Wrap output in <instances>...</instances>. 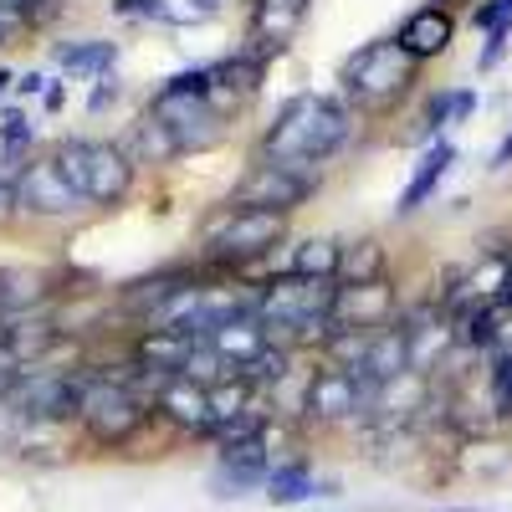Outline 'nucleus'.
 Masks as SVG:
<instances>
[{
	"instance_id": "13",
	"label": "nucleus",
	"mask_w": 512,
	"mask_h": 512,
	"mask_svg": "<svg viewBox=\"0 0 512 512\" xmlns=\"http://www.w3.org/2000/svg\"><path fill=\"white\" fill-rule=\"evenodd\" d=\"M395 41H400L405 57H415V62L425 67V62H436V57L451 52V41H456V16H451L446 6H431V0H425V6H415V11L400 21Z\"/></svg>"
},
{
	"instance_id": "6",
	"label": "nucleus",
	"mask_w": 512,
	"mask_h": 512,
	"mask_svg": "<svg viewBox=\"0 0 512 512\" xmlns=\"http://www.w3.org/2000/svg\"><path fill=\"white\" fill-rule=\"evenodd\" d=\"M149 113L180 139L185 154H210L226 139V113H216L210 98H200V93H175V88L159 82L154 98H149Z\"/></svg>"
},
{
	"instance_id": "28",
	"label": "nucleus",
	"mask_w": 512,
	"mask_h": 512,
	"mask_svg": "<svg viewBox=\"0 0 512 512\" xmlns=\"http://www.w3.org/2000/svg\"><path fill=\"white\" fill-rule=\"evenodd\" d=\"M31 31H36V21L21 6H11V0H0V36L16 41V36H31Z\"/></svg>"
},
{
	"instance_id": "22",
	"label": "nucleus",
	"mask_w": 512,
	"mask_h": 512,
	"mask_svg": "<svg viewBox=\"0 0 512 512\" xmlns=\"http://www.w3.org/2000/svg\"><path fill=\"white\" fill-rule=\"evenodd\" d=\"M318 492V477H313V461L308 456H277L272 472H267V497L277 507H292V502H308Z\"/></svg>"
},
{
	"instance_id": "14",
	"label": "nucleus",
	"mask_w": 512,
	"mask_h": 512,
	"mask_svg": "<svg viewBox=\"0 0 512 512\" xmlns=\"http://www.w3.org/2000/svg\"><path fill=\"white\" fill-rule=\"evenodd\" d=\"M359 134V113L349 108L344 93H318V123H313V144H308V169H318L328 159H338Z\"/></svg>"
},
{
	"instance_id": "31",
	"label": "nucleus",
	"mask_w": 512,
	"mask_h": 512,
	"mask_svg": "<svg viewBox=\"0 0 512 512\" xmlns=\"http://www.w3.org/2000/svg\"><path fill=\"white\" fill-rule=\"evenodd\" d=\"M11 6H21V11H26L36 26H47V21L62 11V0H11Z\"/></svg>"
},
{
	"instance_id": "34",
	"label": "nucleus",
	"mask_w": 512,
	"mask_h": 512,
	"mask_svg": "<svg viewBox=\"0 0 512 512\" xmlns=\"http://www.w3.org/2000/svg\"><path fill=\"white\" fill-rule=\"evenodd\" d=\"M507 164H512V128L502 134V144L492 149V169H507Z\"/></svg>"
},
{
	"instance_id": "29",
	"label": "nucleus",
	"mask_w": 512,
	"mask_h": 512,
	"mask_svg": "<svg viewBox=\"0 0 512 512\" xmlns=\"http://www.w3.org/2000/svg\"><path fill=\"white\" fill-rule=\"evenodd\" d=\"M118 103V77H98V88L88 93V113H108Z\"/></svg>"
},
{
	"instance_id": "5",
	"label": "nucleus",
	"mask_w": 512,
	"mask_h": 512,
	"mask_svg": "<svg viewBox=\"0 0 512 512\" xmlns=\"http://www.w3.org/2000/svg\"><path fill=\"white\" fill-rule=\"evenodd\" d=\"M374 405V390L354 369L313 364L303 374V400H297V420L308 431H344V425H364Z\"/></svg>"
},
{
	"instance_id": "1",
	"label": "nucleus",
	"mask_w": 512,
	"mask_h": 512,
	"mask_svg": "<svg viewBox=\"0 0 512 512\" xmlns=\"http://www.w3.org/2000/svg\"><path fill=\"white\" fill-rule=\"evenodd\" d=\"M420 82V62L400 52L395 36H374L338 67V93L359 118H390Z\"/></svg>"
},
{
	"instance_id": "10",
	"label": "nucleus",
	"mask_w": 512,
	"mask_h": 512,
	"mask_svg": "<svg viewBox=\"0 0 512 512\" xmlns=\"http://www.w3.org/2000/svg\"><path fill=\"white\" fill-rule=\"evenodd\" d=\"M313 190H318V175H303V169H287V164H251L231 200L292 216V210H303L313 200Z\"/></svg>"
},
{
	"instance_id": "27",
	"label": "nucleus",
	"mask_w": 512,
	"mask_h": 512,
	"mask_svg": "<svg viewBox=\"0 0 512 512\" xmlns=\"http://www.w3.org/2000/svg\"><path fill=\"white\" fill-rule=\"evenodd\" d=\"M507 21H512V0H482V6L472 11V26H477L482 36H487L492 26H507Z\"/></svg>"
},
{
	"instance_id": "12",
	"label": "nucleus",
	"mask_w": 512,
	"mask_h": 512,
	"mask_svg": "<svg viewBox=\"0 0 512 512\" xmlns=\"http://www.w3.org/2000/svg\"><path fill=\"white\" fill-rule=\"evenodd\" d=\"M400 318V292L395 282H369V287H338L333 292V323L338 328H359V333H379Z\"/></svg>"
},
{
	"instance_id": "25",
	"label": "nucleus",
	"mask_w": 512,
	"mask_h": 512,
	"mask_svg": "<svg viewBox=\"0 0 512 512\" xmlns=\"http://www.w3.org/2000/svg\"><path fill=\"white\" fill-rule=\"evenodd\" d=\"M118 21H175V6L169 0H113Z\"/></svg>"
},
{
	"instance_id": "26",
	"label": "nucleus",
	"mask_w": 512,
	"mask_h": 512,
	"mask_svg": "<svg viewBox=\"0 0 512 512\" xmlns=\"http://www.w3.org/2000/svg\"><path fill=\"white\" fill-rule=\"evenodd\" d=\"M507 47H512V21H507V26H492V31H487L482 52H477V72H492V67H502Z\"/></svg>"
},
{
	"instance_id": "21",
	"label": "nucleus",
	"mask_w": 512,
	"mask_h": 512,
	"mask_svg": "<svg viewBox=\"0 0 512 512\" xmlns=\"http://www.w3.org/2000/svg\"><path fill=\"white\" fill-rule=\"evenodd\" d=\"M384 277H390V251H384V241L364 236V241H349L344 246L338 287H369V282H384Z\"/></svg>"
},
{
	"instance_id": "2",
	"label": "nucleus",
	"mask_w": 512,
	"mask_h": 512,
	"mask_svg": "<svg viewBox=\"0 0 512 512\" xmlns=\"http://www.w3.org/2000/svg\"><path fill=\"white\" fill-rule=\"evenodd\" d=\"M282 241H287V216L256 210V205H236V200H226L216 216L200 226V256H205V267L221 272V277L251 272L256 262H267Z\"/></svg>"
},
{
	"instance_id": "30",
	"label": "nucleus",
	"mask_w": 512,
	"mask_h": 512,
	"mask_svg": "<svg viewBox=\"0 0 512 512\" xmlns=\"http://www.w3.org/2000/svg\"><path fill=\"white\" fill-rule=\"evenodd\" d=\"M477 113V88H456L451 93V123H472Z\"/></svg>"
},
{
	"instance_id": "16",
	"label": "nucleus",
	"mask_w": 512,
	"mask_h": 512,
	"mask_svg": "<svg viewBox=\"0 0 512 512\" xmlns=\"http://www.w3.org/2000/svg\"><path fill=\"white\" fill-rule=\"evenodd\" d=\"M354 374L369 384V390H379V384H390V379L410 374V338H405V328H400V323H390V328L369 333L364 364H359Z\"/></svg>"
},
{
	"instance_id": "36",
	"label": "nucleus",
	"mask_w": 512,
	"mask_h": 512,
	"mask_svg": "<svg viewBox=\"0 0 512 512\" xmlns=\"http://www.w3.org/2000/svg\"><path fill=\"white\" fill-rule=\"evenodd\" d=\"M216 6H221V0H190V16H210Z\"/></svg>"
},
{
	"instance_id": "4",
	"label": "nucleus",
	"mask_w": 512,
	"mask_h": 512,
	"mask_svg": "<svg viewBox=\"0 0 512 512\" xmlns=\"http://www.w3.org/2000/svg\"><path fill=\"white\" fill-rule=\"evenodd\" d=\"M57 169L67 175V185L82 195V205L93 210H113L134 195L139 185V169L113 139H88V134H67L57 149H52Z\"/></svg>"
},
{
	"instance_id": "32",
	"label": "nucleus",
	"mask_w": 512,
	"mask_h": 512,
	"mask_svg": "<svg viewBox=\"0 0 512 512\" xmlns=\"http://www.w3.org/2000/svg\"><path fill=\"white\" fill-rule=\"evenodd\" d=\"M11 216H21V200H16V180H0V226Z\"/></svg>"
},
{
	"instance_id": "15",
	"label": "nucleus",
	"mask_w": 512,
	"mask_h": 512,
	"mask_svg": "<svg viewBox=\"0 0 512 512\" xmlns=\"http://www.w3.org/2000/svg\"><path fill=\"white\" fill-rule=\"evenodd\" d=\"M118 149L134 159V169H169V164H180V159H185L180 139L169 134V128H164L149 108H144L139 123H128V134L118 139Z\"/></svg>"
},
{
	"instance_id": "3",
	"label": "nucleus",
	"mask_w": 512,
	"mask_h": 512,
	"mask_svg": "<svg viewBox=\"0 0 512 512\" xmlns=\"http://www.w3.org/2000/svg\"><path fill=\"white\" fill-rule=\"evenodd\" d=\"M72 425L82 431L88 446L123 451L154 425V410H149V395H139L123 374L88 369L82 374V400H77V420Z\"/></svg>"
},
{
	"instance_id": "19",
	"label": "nucleus",
	"mask_w": 512,
	"mask_h": 512,
	"mask_svg": "<svg viewBox=\"0 0 512 512\" xmlns=\"http://www.w3.org/2000/svg\"><path fill=\"white\" fill-rule=\"evenodd\" d=\"M338 262H344V241L333 236H308L297 241L287 256V277H308V282H338Z\"/></svg>"
},
{
	"instance_id": "33",
	"label": "nucleus",
	"mask_w": 512,
	"mask_h": 512,
	"mask_svg": "<svg viewBox=\"0 0 512 512\" xmlns=\"http://www.w3.org/2000/svg\"><path fill=\"white\" fill-rule=\"evenodd\" d=\"M16 93L21 98H41V93H47V77H41V72H16Z\"/></svg>"
},
{
	"instance_id": "17",
	"label": "nucleus",
	"mask_w": 512,
	"mask_h": 512,
	"mask_svg": "<svg viewBox=\"0 0 512 512\" xmlns=\"http://www.w3.org/2000/svg\"><path fill=\"white\" fill-rule=\"evenodd\" d=\"M451 164H456V144H451V139H436L431 149L420 154L410 185H405V190H400V200H395V216H400V221H405V216H415V210L441 190V180L451 175Z\"/></svg>"
},
{
	"instance_id": "37",
	"label": "nucleus",
	"mask_w": 512,
	"mask_h": 512,
	"mask_svg": "<svg viewBox=\"0 0 512 512\" xmlns=\"http://www.w3.org/2000/svg\"><path fill=\"white\" fill-rule=\"evenodd\" d=\"M41 98H47V108H62V98H67V93H62V82H52V88L41 93Z\"/></svg>"
},
{
	"instance_id": "20",
	"label": "nucleus",
	"mask_w": 512,
	"mask_h": 512,
	"mask_svg": "<svg viewBox=\"0 0 512 512\" xmlns=\"http://www.w3.org/2000/svg\"><path fill=\"white\" fill-rule=\"evenodd\" d=\"M52 62L72 77H108L113 62H118V41H103V36H88V41H57L52 47Z\"/></svg>"
},
{
	"instance_id": "39",
	"label": "nucleus",
	"mask_w": 512,
	"mask_h": 512,
	"mask_svg": "<svg viewBox=\"0 0 512 512\" xmlns=\"http://www.w3.org/2000/svg\"><path fill=\"white\" fill-rule=\"evenodd\" d=\"M6 47H11V41H6V36H0V52H6Z\"/></svg>"
},
{
	"instance_id": "11",
	"label": "nucleus",
	"mask_w": 512,
	"mask_h": 512,
	"mask_svg": "<svg viewBox=\"0 0 512 512\" xmlns=\"http://www.w3.org/2000/svg\"><path fill=\"white\" fill-rule=\"evenodd\" d=\"M272 425L262 436H251L241 446H221L216 451V492L221 497H246L256 487H267V472H272Z\"/></svg>"
},
{
	"instance_id": "9",
	"label": "nucleus",
	"mask_w": 512,
	"mask_h": 512,
	"mask_svg": "<svg viewBox=\"0 0 512 512\" xmlns=\"http://www.w3.org/2000/svg\"><path fill=\"white\" fill-rule=\"evenodd\" d=\"M16 200H21V216H36V221H67L82 210V195L67 185V175L57 169L52 154H36V159L21 164Z\"/></svg>"
},
{
	"instance_id": "18",
	"label": "nucleus",
	"mask_w": 512,
	"mask_h": 512,
	"mask_svg": "<svg viewBox=\"0 0 512 512\" xmlns=\"http://www.w3.org/2000/svg\"><path fill=\"white\" fill-rule=\"evenodd\" d=\"M267 344H272V333L262 328V318H256V313L231 318V323H226L216 338H210V349H216V354L231 364V374H236V369H246V364H251L256 354H262Z\"/></svg>"
},
{
	"instance_id": "23",
	"label": "nucleus",
	"mask_w": 512,
	"mask_h": 512,
	"mask_svg": "<svg viewBox=\"0 0 512 512\" xmlns=\"http://www.w3.org/2000/svg\"><path fill=\"white\" fill-rule=\"evenodd\" d=\"M31 144H36V123L21 108L0 113V159H6V169L21 175V159H31Z\"/></svg>"
},
{
	"instance_id": "8",
	"label": "nucleus",
	"mask_w": 512,
	"mask_h": 512,
	"mask_svg": "<svg viewBox=\"0 0 512 512\" xmlns=\"http://www.w3.org/2000/svg\"><path fill=\"white\" fill-rule=\"evenodd\" d=\"M313 11V0H251V21H246V47L241 57L267 67L272 57H282L292 47V36L303 31Z\"/></svg>"
},
{
	"instance_id": "24",
	"label": "nucleus",
	"mask_w": 512,
	"mask_h": 512,
	"mask_svg": "<svg viewBox=\"0 0 512 512\" xmlns=\"http://www.w3.org/2000/svg\"><path fill=\"white\" fill-rule=\"evenodd\" d=\"M487 395H492L497 425H512V349H497L487 359Z\"/></svg>"
},
{
	"instance_id": "38",
	"label": "nucleus",
	"mask_w": 512,
	"mask_h": 512,
	"mask_svg": "<svg viewBox=\"0 0 512 512\" xmlns=\"http://www.w3.org/2000/svg\"><path fill=\"white\" fill-rule=\"evenodd\" d=\"M431 6H446V11H451V6H456V0H431Z\"/></svg>"
},
{
	"instance_id": "7",
	"label": "nucleus",
	"mask_w": 512,
	"mask_h": 512,
	"mask_svg": "<svg viewBox=\"0 0 512 512\" xmlns=\"http://www.w3.org/2000/svg\"><path fill=\"white\" fill-rule=\"evenodd\" d=\"M149 410H154V425H169L175 436L185 441H205L216 415H210V390L185 374H169V379H154L149 390Z\"/></svg>"
},
{
	"instance_id": "35",
	"label": "nucleus",
	"mask_w": 512,
	"mask_h": 512,
	"mask_svg": "<svg viewBox=\"0 0 512 512\" xmlns=\"http://www.w3.org/2000/svg\"><path fill=\"white\" fill-rule=\"evenodd\" d=\"M6 93H16V72L0 67V98H6Z\"/></svg>"
}]
</instances>
